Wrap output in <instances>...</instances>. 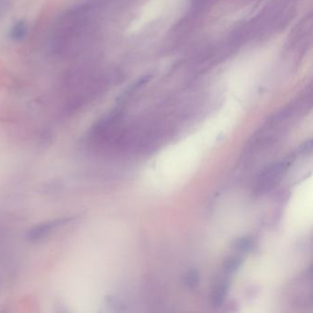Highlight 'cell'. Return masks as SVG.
<instances>
[{"mask_svg":"<svg viewBox=\"0 0 313 313\" xmlns=\"http://www.w3.org/2000/svg\"><path fill=\"white\" fill-rule=\"evenodd\" d=\"M28 33V27L24 21H18L10 30V38L14 41L23 40Z\"/></svg>","mask_w":313,"mask_h":313,"instance_id":"obj_5","label":"cell"},{"mask_svg":"<svg viewBox=\"0 0 313 313\" xmlns=\"http://www.w3.org/2000/svg\"><path fill=\"white\" fill-rule=\"evenodd\" d=\"M199 275L197 270H190L185 277V284L190 289L197 288L199 284Z\"/></svg>","mask_w":313,"mask_h":313,"instance_id":"obj_7","label":"cell"},{"mask_svg":"<svg viewBox=\"0 0 313 313\" xmlns=\"http://www.w3.org/2000/svg\"><path fill=\"white\" fill-rule=\"evenodd\" d=\"M68 221H69V219H58L55 221H52L50 223L41 224V225L35 227L31 232H29V238L32 240L41 239L46 234H48L51 231L56 229L58 226L65 224Z\"/></svg>","mask_w":313,"mask_h":313,"instance_id":"obj_3","label":"cell"},{"mask_svg":"<svg viewBox=\"0 0 313 313\" xmlns=\"http://www.w3.org/2000/svg\"><path fill=\"white\" fill-rule=\"evenodd\" d=\"M287 167L288 163L281 162L270 165L266 169H264V172L260 174L257 180L256 192L259 194H263L273 188L277 184V182L280 179Z\"/></svg>","mask_w":313,"mask_h":313,"instance_id":"obj_2","label":"cell"},{"mask_svg":"<svg viewBox=\"0 0 313 313\" xmlns=\"http://www.w3.org/2000/svg\"><path fill=\"white\" fill-rule=\"evenodd\" d=\"M235 247L237 250H239L240 252H249L253 247V241L249 237H243L236 242Z\"/></svg>","mask_w":313,"mask_h":313,"instance_id":"obj_8","label":"cell"},{"mask_svg":"<svg viewBox=\"0 0 313 313\" xmlns=\"http://www.w3.org/2000/svg\"><path fill=\"white\" fill-rule=\"evenodd\" d=\"M243 264V259L238 256H231L228 258L223 264L224 271L227 274L236 272Z\"/></svg>","mask_w":313,"mask_h":313,"instance_id":"obj_6","label":"cell"},{"mask_svg":"<svg viewBox=\"0 0 313 313\" xmlns=\"http://www.w3.org/2000/svg\"><path fill=\"white\" fill-rule=\"evenodd\" d=\"M229 286V282L227 280H223L219 285H217L212 295V304L215 307H219L223 304L224 298L227 296Z\"/></svg>","mask_w":313,"mask_h":313,"instance_id":"obj_4","label":"cell"},{"mask_svg":"<svg viewBox=\"0 0 313 313\" xmlns=\"http://www.w3.org/2000/svg\"><path fill=\"white\" fill-rule=\"evenodd\" d=\"M91 10V4L83 2L58 18L50 38L49 51L53 57H72L86 50L90 37Z\"/></svg>","mask_w":313,"mask_h":313,"instance_id":"obj_1","label":"cell"}]
</instances>
